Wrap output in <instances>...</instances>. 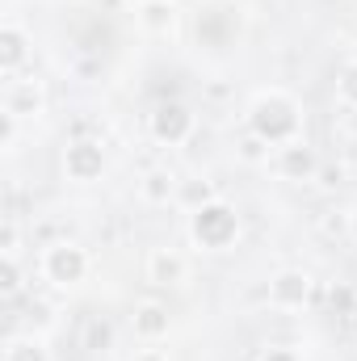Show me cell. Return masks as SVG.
I'll return each mask as SVG.
<instances>
[{"mask_svg": "<svg viewBox=\"0 0 357 361\" xmlns=\"http://www.w3.org/2000/svg\"><path fill=\"white\" fill-rule=\"evenodd\" d=\"M337 101L357 109V59L341 63V72H337Z\"/></svg>", "mask_w": 357, "mask_h": 361, "instance_id": "obj_17", "label": "cell"}, {"mask_svg": "<svg viewBox=\"0 0 357 361\" xmlns=\"http://www.w3.org/2000/svg\"><path fill=\"white\" fill-rule=\"evenodd\" d=\"M109 341H114V332H109V324H101V319H92L89 332H85V349H109Z\"/></svg>", "mask_w": 357, "mask_h": 361, "instance_id": "obj_20", "label": "cell"}, {"mask_svg": "<svg viewBox=\"0 0 357 361\" xmlns=\"http://www.w3.org/2000/svg\"><path fill=\"white\" fill-rule=\"evenodd\" d=\"M30 34L17 25V21H4L0 25V76L4 80H13L25 63H30Z\"/></svg>", "mask_w": 357, "mask_h": 361, "instance_id": "obj_10", "label": "cell"}, {"mask_svg": "<svg viewBox=\"0 0 357 361\" xmlns=\"http://www.w3.org/2000/svg\"><path fill=\"white\" fill-rule=\"evenodd\" d=\"M349 240L357 244V210H349Z\"/></svg>", "mask_w": 357, "mask_h": 361, "instance_id": "obj_27", "label": "cell"}, {"mask_svg": "<svg viewBox=\"0 0 357 361\" xmlns=\"http://www.w3.org/2000/svg\"><path fill=\"white\" fill-rule=\"evenodd\" d=\"M0 257H21V227L13 214L0 223Z\"/></svg>", "mask_w": 357, "mask_h": 361, "instance_id": "obj_18", "label": "cell"}, {"mask_svg": "<svg viewBox=\"0 0 357 361\" xmlns=\"http://www.w3.org/2000/svg\"><path fill=\"white\" fill-rule=\"evenodd\" d=\"M4 361H51V353H47L42 336H8Z\"/></svg>", "mask_w": 357, "mask_h": 361, "instance_id": "obj_15", "label": "cell"}, {"mask_svg": "<svg viewBox=\"0 0 357 361\" xmlns=\"http://www.w3.org/2000/svg\"><path fill=\"white\" fill-rule=\"evenodd\" d=\"M273 152H277V147H269L265 139H261V135H253V130H244V135H240V143H236V156H240L244 164H253V169L269 164V160H273Z\"/></svg>", "mask_w": 357, "mask_h": 361, "instance_id": "obj_16", "label": "cell"}, {"mask_svg": "<svg viewBox=\"0 0 357 361\" xmlns=\"http://www.w3.org/2000/svg\"><path fill=\"white\" fill-rule=\"evenodd\" d=\"M109 169V156L101 147V139H72L63 147V177L76 180V185H92V180L105 177Z\"/></svg>", "mask_w": 357, "mask_h": 361, "instance_id": "obj_5", "label": "cell"}, {"mask_svg": "<svg viewBox=\"0 0 357 361\" xmlns=\"http://www.w3.org/2000/svg\"><path fill=\"white\" fill-rule=\"evenodd\" d=\"M311 290H315V277L307 269H277L269 277V307L273 311H303L311 302Z\"/></svg>", "mask_w": 357, "mask_h": 361, "instance_id": "obj_7", "label": "cell"}, {"mask_svg": "<svg viewBox=\"0 0 357 361\" xmlns=\"http://www.w3.org/2000/svg\"><path fill=\"white\" fill-rule=\"evenodd\" d=\"M257 361H303L294 349H269V353H261Z\"/></svg>", "mask_w": 357, "mask_h": 361, "instance_id": "obj_25", "label": "cell"}, {"mask_svg": "<svg viewBox=\"0 0 357 361\" xmlns=\"http://www.w3.org/2000/svg\"><path fill=\"white\" fill-rule=\"evenodd\" d=\"M135 21H139L143 34H152V38H169V34L177 30V4H173V0H139Z\"/></svg>", "mask_w": 357, "mask_h": 361, "instance_id": "obj_12", "label": "cell"}, {"mask_svg": "<svg viewBox=\"0 0 357 361\" xmlns=\"http://www.w3.org/2000/svg\"><path fill=\"white\" fill-rule=\"evenodd\" d=\"M13 139H17V118L0 114V147H4V152H13Z\"/></svg>", "mask_w": 357, "mask_h": 361, "instance_id": "obj_23", "label": "cell"}, {"mask_svg": "<svg viewBox=\"0 0 357 361\" xmlns=\"http://www.w3.org/2000/svg\"><path fill=\"white\" fill-rule=\"evenodd\" d=\"M324 231H328V235H349V214L337 219V210H328V214H324Z\"/></svg>", "mask_w": 357, "mask_h": 361, "instance_id": "obj_24", "label": "cell"}, {"mask_svg": "<svg viewBox=\"0 0 357 361\" xmlns=\"http://www.w3.org/2000/svg\"><path fill=\"white\" fill-rule=\"evenodd\" d=\"M248 130L261 135L269 147L303 139V105L286 89H261L248 101Z\"/></svg>", "mask_w": 357, "mask_h": 361, "instance_id": "obj_1", "label": "cell"}, {"mask_svg": "<svg viewBox=\"0 0 357 361\" xmlns=\"http://www.w3.org/2000/svg\"><path fill=\"white\" fill-rule=\"evenodd\" d=\"M189 240L202 252H227L240 240V214H236V206L223 202V197H214L210 206L193 210L189 214Z\"/></svg>", "mask_w": 357, "mask_h": 361, "instance_id": "obj_2", "label": "cell"}, {"mask_svg": "<svg viewBox=\"0 0 357 361\" xmlns=\"http://www.w3.org/2000/svg\"><path fill=\"white\" fill-rule=\"evenodd\" d=\"M353 302H357L353 290H345V286H337V290H332V311L341 307V315H353Z\"/></svg>", "mask_w": 357, "mask_h": 361, "instance_id": "obj_22", "label": "cell"}, {"mask_svg": "<svg viewBox=\"0 0 357 361\" xmlns=\"http://www.w3.org/2000/svg\"><path fill=\"white\" fill-rule=\"evenodd\" d=\"M349 324H353V328H357V302H353V315H349Z\"/></svg>", "mask_w": 357, "mask_h": 361, "instance_id": "obj_28", "label": "cell"}, {"mask_svg": "<svg viewBox=\"0 0 357 361\" xmlns=\"http://www.w3.org/2000/svg\"><path fill=\"white\" fill-rule=\"evenodd\" d=\"M0 290H4V298H13V294L21 290V261H17V257H4V273H0Z\"/></svg>", "mask_w": 357, "mask_h": 361, "instance_id": "obj_19", "label": "cell"}, {"mask_svg": "<svg viewBox=\"0 0 357 361\" xmlns=\"http://www.w3.org/2000/svg\"><path fill=\"white\" fill-rule=\"evenodd\" d=\"M143 273H147V281L160 286V290H181V286L189 281V261L181 257L177 248H152L147 261H143Z\"/></svg>", "mask_w": 357, "mask_h": 361, "instance_id": "obj_9", "label": "cell"}, {"mask_svg": "<svg viewBox=\"0 0 357 361\" xmlns=\"http://www.w3.org/2000/svg\"><path fill=\"white\" fill-rule=\"evenodd\" d=\"M219 193H214V180H206V177H189V180H181V193H177V206H185L189 214L193 210H202V206H210Z\"/></svg>", "mask_w": 357, "mask_h": 361, "instance_id": "obj_14", "label": "cell"}, {"mask_svg": "<svg viewBox=\"0 0 357 361\" xmlns=\"http://www.w3.org/2000/svg\"><path fill=\"white\" fill-rule=\"evenodd\" d=\"M169 328H173V315H169V307H164V302H156V298L135 302V311H131V332H135L139 341L156 345V341H164V336H169Z\"/></svg>", "mask_w": 357, "mask_h": 361, "instance_id": "obj_11", "label": "cell"}, {"mask_svg": "<svg viewBox=\"0 0 357 361\" xmlns=\"http://www.w3.org/2000/svg\"><path fill=\"white\" fill-rule=\"evenodd\" d=\"M273 169L282 180H315L320 173V156L307 139H294V143H282L273 152Z\"/></svg>", "mask_w": 357, "mask_h": 361, "instance_id": "obj_8", "label": "cell"}, {"mask_svg": "<svg viewBox=\"0 0 357 361\" xmlns=\"http://www.w3.org/2000/svg\"><path fill=\"white\" fill-rule=\"evenodd\" d=\"M42 109H47V89H42L38 76H13V80H4V89H0V114L25 122V118H38Z\"/></svg>", "mask_w": 357, "mask_h": 361, "instance_id": "obj_6", "label": "cell"}, {"mask_svg": "<svg viewBox=\"0 0 357 361\" xmlns=\"http://www.w3.org/2000/svg\"><path fill=\"white\" fill-rule=\"evenodd\" d=\"M177 193L181 177L173 169H147L139 177V202H147V206H169V202H177Z\"/></svg>", "mask_w": 357, "mask_h": 361, "instance_id": "obj_13", "label": "cell"}, {"mask_svg": "<svg viewBox=\"0 0 357 361\" xmlns=\"http://www.w3.org/2000/svg\"><path fill=\"white\" fill-rule=\"evenodd\" d=\"M89 252L76 244V240H55V244H47L42 248V261H38V269L42 277L55 286V290H76L85 277H89Z\"/></svg>", "mask_w": 357, "mask_h": 361, "instance_id": "obj_3", "label": "cell"}, {"mask_svg": "<svg viewBox=\"0 0 357 361\" xmlns=\"http://www.w3.org/2000/svg\"><path fill=\"white\" fill-rule=\"evenodd\" d=\"M198 118L185 101H160L152 114H147V135L160 143V147H181L189 135H193Z\"/></svg>", "mask_w": 357, "mask_h": 361, "instance_id": "obj_4", "label": "cell"}, {"mask_svg": "<svg viewBox=\"0 0 357 361\" xmlns=\"http://www.w3.org/2000/svg\"><path fill=\"white\" fill-rule=\"evenodd\" d=\"M131 361H173V357H169L164 349H139V353H135Z\"/></svg>", "mask_w": 357, "mask_h": 361, "instance_id": "obj_26", "label": "cell"}, {"mask_svg": "<svg viewBox=\"0 0 357 361\" xmlns=\"http://www.w3.org/2000/svg\"><path fill=\"white\" fill-rule=\"evenodd\" d=\"M315 180H320L324 189H337V185H345V169H341V164H320Z\"/></svg>", "mask_w": 357, "mask_h": 361, "instance_id": "obj_21", "label": "cell"}]
</instances>
